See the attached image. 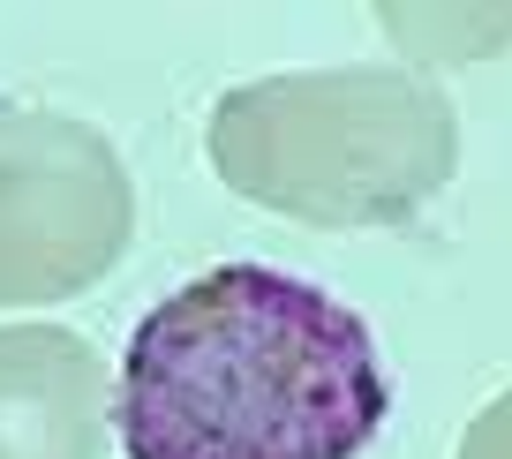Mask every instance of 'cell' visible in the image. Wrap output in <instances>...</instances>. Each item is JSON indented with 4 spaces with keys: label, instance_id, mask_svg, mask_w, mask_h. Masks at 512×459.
I'll return each instance as SVG.
<instances>
[{
    "label": "cell",
    "instance_id": "2",
    "mask_svg": "<svg viewBox=\"0 0 512 459\" xmlns=\"http://www.w3.org/2000/svg\"><path fill=\"white\" fill-rule=\"evenodd\" d=\"M211 174L256 211L317 234L407 226L460 166V121L407 68H287L211 106Z\"/></svg>",
    "mask_w": 512,
    "mask_h": 459
},
{
    "label": "cell",
    "instance_id": "3",
    "mask_svg": "<svg viewBox=\"0 0 512 459\" xmlns=\"http://www.w3.org/2000/svg\"><path fill=\"white\" fill-rule=\"evenodd\" d=\"M136 241V181L91 121L0 113V309L91 294Z\"/></svg>",
    "mask_w": 512,
    "mask_h": 459
},
{
    "label": "cell",
    "instance_id": "5",
    "mask_svg": "<svg viewBox=\"0 0 512 459\" xmlns=\"http://www.w3.org/2000/svg\"><path fill=\"white\" fill-rule=\"evenodd\" d=\"M452 459H512V384L460 429V452H452Z\"/></svg>",
    "mask_w": 512,
    "mask_h": 459
},
{
    "label": "cell",
    "instance_id": "1",
    "mask_svg": "<svg viewBox=\"0 0 512 459\" xmlns=\"http://www.w3.org/2000/svg\"><path fill=\"white\" fill-rule=\"evenodd\" d=\"M392 414L362 309L272 264H211L121 354L128 459H354Z\"/></svg>",
    "mask_w": 512,
    "mask_h": 459
},
{
    "label": "cell",
    "instance_id": "4",
    "mask_svg": "<svg viewBox=\"0 0 512 459\" xmlns=\"http://www.w3.org/2000/svg\"><path fill=\"white\" fill-rule=\"evenodd\" d=\"M113 384L83 332L0 324V459H106Z\"/></svg>",
    "mask_w": 512,
    "mask_h": 459
}]
</instances>
